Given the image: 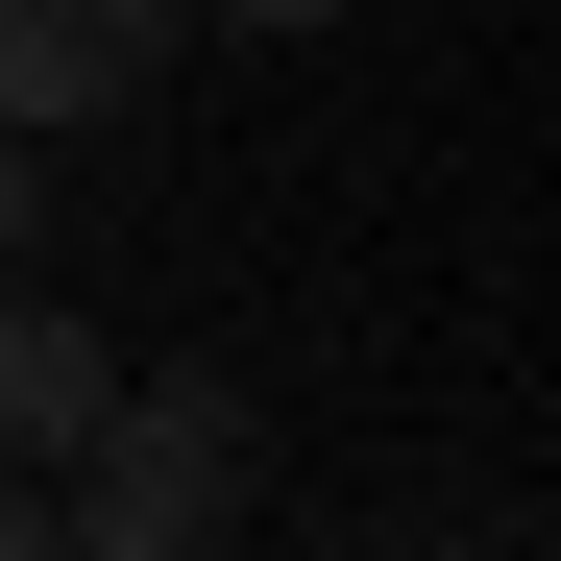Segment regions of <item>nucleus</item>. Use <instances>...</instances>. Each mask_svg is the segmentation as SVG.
<instances>
[{
  "label": "nucleus",
  "instance_id": "423d86ee",
  "mask_svg": "<svg viewBox=\"0 0 561 561\" xmlns=\"http://www.w3.org/2000/svg\"><path fill=\"white\" fill-rule=\"evenodd\" d=\"M0 561H49V489H0Z\"/></svg>",
  "mask_w": 561,
  "mask_h": 561
},
{
  "label": "nucleus",
  "instance_id": "f257e3e1",
  "mask_svg": "<svg viewBox=\"0 0 561 561\" xmlns=\"http://www.w3.org/2000/svg\"><path fill=\"white\" fill-rule=\"evenodd\" d=\"M244 463H268V415L220 391V366H123V415L49 463V561H220L244 537Z\"/></svg>",
  "mask_w": 561,
  "mask_h": 561
},
{
  "label": "nucleus",
  "instance_id": "39448f33",
  "mask_svg": "<svg viewBox=\"0 0 561 561\" xmlns=\"http://www.w3.org/2000/svg\"><path fill=\"white\" fill-rule=\"evenodd\" d=\"M220 25H244V49H318V25H342V0H220Z\"/></svg>",
  "mask_w": 561,
  "mask_h": 561
},
{
  "label": "nucleus",
  "instance_id": "f03ea898",
  "mask_svg": "<svg viewBox=\"0 0 561 561\" xmlns=\"http://www.w3.org/2000/svg\"><path fill=\"white\" fill-rule=\"evenodd\" d=\"M171 25H196V0H0V147L123 123L147 73H171Z\"/></svg>",
  "mask_w": 561,
  "mask_h": 561
},
{
  "label": "nucleus",
  "instance_id": "7ed1b4c3",
  "mask_svg": "<svg viewBox=\"0 0 561 561\" xmlns=\"http://www.w3.org/2000/svg\"><path fill=\"white\" fill-rule=\"evenodd\" d=\"M99 415H123V342H99V318H49V294H0V489H49Z\"/></svg>",
  "mask_w": 561,
  "mask_h": 561
},
{
  "label": "nucleus",
  "instance_id": "20e7f679",
  "mask_svg": "<svg viewBox=\"0 0 561 561\" xmlns=\"http://www.w3.org/2000/svg\"><path fill=\"white\" fill-rule=\"evenodd\" d=\"M25 244H49V171H25V147H0V294H25Z\"/></svg>",
  "mask_w": 561,
  "mask_h": 561
}]
</instances>
